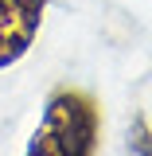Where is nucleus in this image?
<instances>
[{
	"label": "nucleus",
	"mask_w": 152,
	"mask_h": 156,
	"mask_svg": "<svg viewBox=\"0 0 152 156\" xmlns=\"http://www.w3.org/2000/svg\"><path fill=\"white\" fill-rule=\"evenodd\" d=\"M125 156H152V125L144 113H133L125 133Z\"/></svg>",
	"instance_id": "3"
},
{
	"label": "nucleus",
	"mask_w": 152,
	"mask_h": 156,
	"mask_svg": "<svg viewBox=\"0 0 152 156\" xmlns=\"http://www.w3.org/2000/svg\"><path fill=\"white\" fill-rule=\"evenodd\" d=\"M47 0H0V70L16 66L31 51L43 27Z\"/></svg>",
	"instance_id": "2"
},
{
	"label": "nucleus",
	"mask_w": 152,
	"mask_h": 156,
	"mask_svg": "<svg viewBox=\"0 0 152 156\" xmlns=\"http://www.w3.org/2000/svg\"><path fill=\"white\" fill-rule=\"evenodd\" d=\"M101 109L90 94L62 86L47 98L23 156H97Z\"/></svg>",
	"instance_id": "1"
}]
</instances>
